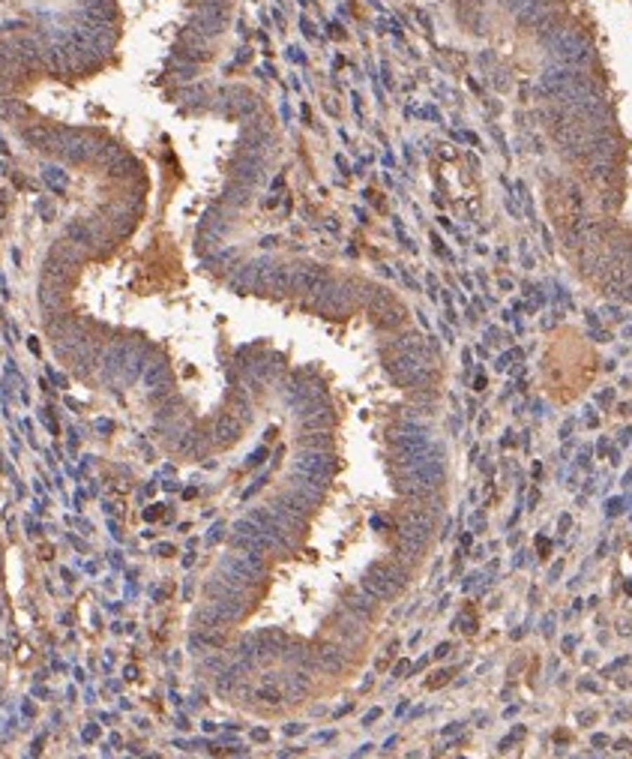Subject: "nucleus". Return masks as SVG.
Here are the masks:
<instances>
[{
	"instance_id": "nucleus-9",
	"label": "nucleus",
	"mask_w": 632,
	"mask_h": 759,
	"mask_svg": "<svg viewBox=\"0 0 632 759\" xmlns=\"http://www.w3.org/2000/svg\"><path fill=\"white\" fill-rule=\"evenodd\" d=\"M363 591H366L369 597H375V600H393L402 588H396L383 573H378V571H371V567H369V573L363 576Z\"/></svg>"
},
{
	"instance_id": "nucleus-18",
	"label": "nucleus",
	"mask_w": 632,
	"mask_h": 759,
	"mask_svg": "<svg viewBox=\"0 0 632 759\" xmlns=\"http://www.w3.org/2000/svg\"><path fill=\"white\" fill-rule=\"evenodd\" d=\"M371 571L383 573L396 588H404V585H408V571H404L402 564H396V562H375V564H371Z\"/></svg>"
},
{
	"instance_id": "nucleus-28",
	"label": "nucleus",
	"mask_w": 632,
	"mask_h": 759,
	"mask_svg": "<svg viewBox=\"0 0 632 759\" xmlns=\"http://www.w3.org/2000/svg\"><path fill=\"white\" fill-rule=\"evenodd\" d=\"M551 624H555V618L548 616V618H546V628H543V633H546V636H551V630H555V628H551Z\"/></svg>"
},
{
	"instance_id": "nucleus-13",
	"label": "nucleus",
	"mask_w": 632,
	"mask_h": 759,
	"mask_svg": "<svg viewBox=\"0 0 632 759\" xmlns=\"http://www.w3.org/2000/svg\"><path fill=\"white\" fill-rule=\"evenodd\" d=\"M72 273H75V267L72 264H66L60 259H54V255H48V261H45V273L42 279L45 283H54V285H70L72 283Z\"/></svg>"
},
{
	"instance_id": "nucleus-15",
	"label": "nucleus",
	"mask_w": 632,
	"mask_h": 759,
	"mask_svg": "<svg viewBox=\"0 0 632 759\" xmlns=\"http://www.w3.org/2000/svg\"><path fill=\"white\" fill-rule=\"evenodd\" d=\"M255 640L264 645L267 651H273L276 657L285 651V645H288V636H285V630H279V628H264V630H258L255 633Z\"/></svg>"
},
{
	"instance_id": "nucleus-22",
	"label": "nucleus",
	"mask_w": 632,
	"mask_h": 759,
	"mask_svg": "<svg viewBox=\"0 0 632 759\" xmlns=\"http://www.w3.org/2000/svg\"><path fill=\"white\" fill-rule=\"evenodd\" d=\"M108 171H111V174H114V177H132L135 171H138V162H135V160H132V156H129V153H120V156H117V160H114V162H111V165H108Z\"/></svg>"
},
{
	"instance_id": "nucleus-32",
	"label": "nucleus",
	"mask_w": 632,
	"mask_h": 759,
	"mask_svg": "<svg viewBox=\"0 0 632 759\" xmlns=\"http://www.w3.org/2000/svg\"><path fill=\"white\" fill-rule=\"evenodd\" d=\"M300 729H303V727H297V723H291V727H288V729H285V732H288V735H297V732H300Z\"/></svg>"
},
{
	"instance_id": "nucleus-6",
	"label": "nucleus",
	"mask_w": 632,
	"mask_h": 759,
	"mask_svg": "<svg viewBox=\"0 0 632 759\" xmlns=\"http://www.w3.org/2000/svg\"><path fill=\"white\" fill-rule=\"evenodd\" d=\"M288 489H294L297 495H303L309 505H321V498L327 493V477H318V474H309V472H291L288 477Z\"/></svg>"
},
{
	"instance_id": "nucleus-5",
	"label": "nucleus",
	"mask_w": 632,
	"mask_h": 759,
	"mask_svg": "<svg viewBox=\"0 0 632 759\" xmlns=\"http://www.w3.org/2000/svg\"><path fill=\"white\" fill-rule=\"evenodd\" d=\"M294 468L297 472H309V474H318V477H330L336 474V460H333V450H309L303 448L297 456H294Z\"/></svg>"
},
{
	"instance_id": "nucleus-8",
	"label": "nucleus",
	"mask_w": 632,
	"mask_h": 759,
	"mask_svg": "<svg viewBox=\"0 0 632 759\" xmlns=\"http://www.w3.org/2000/svg\"><path fill=\"white\" fill-rule=\"evenodd\" d=\"M240 429H243L240 417L231 415V411H222V415L216 417V423H213V441L216 444H234L237 439H240Z\"/></svg>"
},
{
	"instance_id": "nucleus-16",
	"label": "nucleus",
	"mask_w": 632,
	"mask_h": 759,
	"mask_svg": "<svg viewBox=\"0 0 632 759\" xmlns=\"http://www.w3.org/2000/svg\"><path fill=\"white\" fill-rule=\"evenodd\" d=\"M345 609H348V612H354L357 618H363V621H366L371 612H375V597H369L366 591H363V595H360V591H357V595H348V597H345Z\"/></svg>"
},
{
	"instance_id": "nucleus-11",
	"label": "nucleus",
	"mask_w": 632,
	"mask_h": 759,
	"mask_svg": "<svg viewBox=\"0 0 632 759\" xmlns=\"http://www.w3.org/2000/svg\"><path fill=\"white\" fill-rule=\"evenodd\" d=\"M246 591H249V588L234 585V583H228V579H222L219 573L204 585V595L210 600H246Z\"/></svg>"
},
{
	"instance_id": "nucleus-17",
	"label": "nucleus",
	"mask_w": 632,
	"mask_h": 759,
	"mask_svg": "<svg viewBox=\"0 0 632 759\" xmlns=\"http://www.w3.org/2000/svg\"><path fill=\"white\" fill-rule=\"evenodd\" d=\"M39 304H42L45 312H58L63 306V285H54V283H45V279H42Z\"/></svg>"
},
{
	"instance_id": "nucleus-12",
	"label": "nucleus",
	"mask_w": 632,
	"mask_h": 759,
	"mask_svg": "<svg viewBox=\"0 0 632 759\" xmlns=\"http://www.w3.org/2000/svg\"><path fill=\"white\" fill-rule=\"evenodd\" d=\"M282 690H285V699H303L309 694V673H303V669L282 673Z\"/></svg>"
},
{
	"instance_id": "nucleus-20",
	"label": "nucleus",
	"mask_w": 632,
	"mask_h": 759,
	"mask_svg": "<svg viewBox=\"0 0 632 759\" xmlns=\"http://www.w3.org/2000/svg\"><path fill=\"white\" fill-rule=\"evenodd\" d=\"M588 177L596 183V186H605V183H612L614 181V162L612 160H603V162H591V171Z\"/></svg>"
},
{
	"instance_id": "nucleus-25",
	"label": "nucleus",
	"mask_w": 632,
	"mask_h": 759,
	"mask_svg": "<svg viewBox=\"0 0 632 759\" xmlns=\"http://www.w3.org/2000/svg\"><path fill=\"white\" fill-rule=\"evenodd\" d=\"M264 456H267V450H264V448H261V450H255V453L249 456V465H261V462H264Z\"/></svg>"
},
{
	"instance_id": "nucleus-3",
	"label": "nucleus",
	"mask_w": 632,
	"mask_h": 759,
	"mask_svg": "<svg viewBox=\"0 0 632 759\" xmlns=\"http://www.w3.org/2000/svg\"><path fill=\"white\" fill-rule=\"evenodd\" d=\"M327 285H330V276H327L324 267H318V264L291 267V292H294V294L318 297Z\"/></svg>"
},
{
	"instance_id": "nucleus-10",
	"label": "nucleus",
	"mask_w": 632,
	"mask_h": 759,
	"mask_svg": "<svg viewBox=\"0 0 632 759\" xmlns=\"http://www.w3.org/2000/svg\"><path fill=\"white\" fill-rule=\"evenodd\" d=\"M144 387L147 390H159V394H168V384H171V375H168V363L162 357H153V361L144 366Z\"/></svg>"
},
{
	"instance_id": "nucleus-7",
	"label": "nucleus",
	"mask_w": 632,
	"mask_h": 759,
	"mask_svg": "<svg viewBox=\"0 0 632 759\" xmlns=\"http://www.w3.org/2000/svg\"><path fill=\"white\" fill-rule=\"evenodd\" d=\"M312 651H315V661H318V669L327 675H338L348 666V654L330 642H321L318 649H312Z\"/></svg>"
},
{
	"instance_id": "nucleus-30",
	"label": "nucleus",
	"mask_w": 632,
	"mask_h": 759,
	"mask_svg": "<svg viewBox=\"0 0 632 759\" xmlns=\"http://www.w3.org/2000/svg\"><path fill=\"white\" fill-rule=\"evenodd\" d=\"M447 651H449V645H447V642H444V645H437V651H435V654H437V657H444V654H447Z\"/></svg>"
},
{
	"instance_id": "nucleus-14",
	"label": "nucleus",
	"mask_w": 632,
	"mask_h": 759,
	"mask_svg": "<svg viewBox=\"0 0 632 759\" xmlns=\"http://www.w3.org/2000/svg\"><path fill=\"white\" fill-rule=\"evenodd\" d=\"M51 255H54V259H60V261H66V264L78 267V264L87 259V249H84V247H78V243H72L70 238H66V240H58V243H54V247H51Z\"/></svg>"
},
{
	"instance_id": "nucleus-21",
	"label": "nucleus",
	"mask_w": 632,
	"mask_h": 759,
	"mask_svg": "<svg viewBox=\"0 0 632 759\" xmlns=\"http://www.w3.org/2000/svg\"><path fill=\"white\" fill-rule=\"evenodd\" d=\"M27 115V108H25V103H21V99H15V96H4L0 99V117H6V120H21Z\"/></svg>"
},
{
	"instance_id": "nucleus-31",
	"label": "nucleus",
	"mask_w": 632,
	"mask_h": 759,
	"mask_svg": "<svg viewBox=\"0 0 632 759\" xmlns=\"http://www.w3.org/2000/svg\"><path fill=\"white\" fill-rule=\"evenodd\" d=\"M605 741H608V739H605V735H593V744H596V747H603Z\"/></svg>"
},
{
	"instance_id": "nucleus-4",
	"label": "nucleus",
	"mask_w": 632,
	"mask_h": 759,
	"mask_svg": "<svg viewBox=\"0 0 632 759\" xmlns=\"http://www.w3.org/2000/svg\"><path fill=\"white\" fill-rule=\"evenodd\" d=\"M369 312H371V318H375L381 327H399L402 318H404L402 306L387 292H383V288H371V294H369Z\"/></svg>"
},
{
	"instance_id": "nucleus-2",
	"label": "nucleus",
	"mask_w": 632,
	"mask_h": 759,
	"mask_svg": "<svg viewBox=\"0 0 632 759\" xmlns=\"http://www.w3.org/2000/svg\"><path fill=\"white\" fill-rule=\"evenodd\" d=\"M432 531H435V510H428V507H423V505H416V501H411V505L402 510L399 534H404V538L426 540V543H428Z\"/></svg>"
},
{
	"instance_id": "nucleus-29",
	"label": "nucleus",
	"mask_w": 632,
	"mask_h": 759,
	"mask_svg": "<svg viewBox=\"0 0 632 759\" xmlns=\"http://www.w3.org/2000/svg\"><path fill=\"white\" fill-rule=\"evenodd\" d=\"M570 429H572V420H567V423H563V429H560V435H563V439H567V435H570Z\"/></svg>"
},
{
	"instance_id": "nucleus-27",
	"label": "nucleus",
	"mask_w": 632,
	"mask_h": 759,
	"mask_svg": "<svg viewBox=\"0 0 632 759\" xmlns=\"http://www.w3.org/2000/svg\"><path fill=\"white\" fill-rule=\"evenodd\" d=\"M252 739H255V741H267V732H264V729H255V732H252Z\"/></svg>"
},
{
	"instance_id": "nucleus-24",
	"label": "nucleus",
	"mask_w": 632,
	"mask_h": 759,
	"mask_svg": "<svg viewBox=\"0 0 632 759\" xmlns=\"http://www.w3.org/2000/svg\"><path fill=\"white\" fill-rule=\"evenodd\" d=\"M620 507H624V501H620V498H612V501H608V507H605V513H608V517H617Z\"/></svg>"
},
{
	"instance_id": "nucleus-1",
	"label": "nucleus",
	"mask_w": 632,
	"mask_h": 759,
	"mask_svg": "<svg viewBox=\"0 0 632 759\" xmlns=\"http://www.w3.org/2000/svg\"><path fill=\"white\" fill-rule=\"evenodd\" d=\"M387 370H390V375L396 378V382L408 384V387H423V384H428V382L435 378V370H432V366H423L420 361H416V357L404 354V351H396V357H390V361H387Z\"/></svg>"
},
{
	"instance_id": "nucleus-26",
	"label": "nucleus",
	"mask_w": 632,
	"mask_h": 759,
	"mask_svg": "<svg viewBox=\"0 0 632 759\" xmlns=\"http://www.w3.org/2000/svg\"><path fill=\"white\" fill-rule=\"evenodd\" d=\"M378 718H381V711H378V708H371V711L366 714V720H363V723H366V727H369V723H371V720H378Z\"/></svg>"
},
{
	"instance_id": "nucleus-23",
	"label": "nucleus",
	"mask_w": 632,
	"mask_h": 759,
	"mask_svg": "<svg viewBox=\"0 0 632 759\" xmlns=\"http://www.w3.org/2000/svg\"><path fill=\"white\" fill-rule=\"evenodd\" d=\"M234 411H237V417H240V423H249L252 420V403H249V396L243 394V390H234Z\"/></svg>"
},
{
	"instance_id": "nucleus-19",
	"label": "nucleus",
	"mask_w": 632,
	"mask_h": 759,
	"mask_svg": "<svg viewBox=\"0 0 632 759\" xmlns=\"http://www.w3.org/2000/svg\"><path fill=\"white\" fill-rule=\"evenodd\" d=\"M300 448L309 450H333V435L330 429H312L306 435H300Z\"/></svg>"
}]
</instances>
